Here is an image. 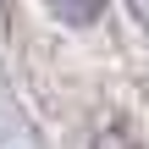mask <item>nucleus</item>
<instances>
[{"instance_id":"obj_1","label":"nucleus","mask_w":149,"mask_h":149,"mask_svg":"<svg viewBox=\"0 0 149 149\" xmlns=\"http://www.w3.org/2000/svg\"><path fill=\"white\" fill-rule=\"evenodd\" d=\"M50 11H55L61 22H77V28H83V22H94V17L105 11V0H50Z\"/></svg>"}]
</instances>
